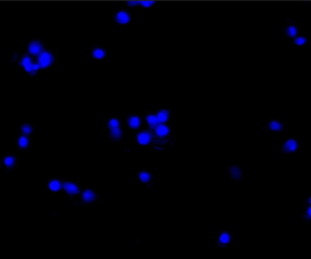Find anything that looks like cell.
<instances>
[{
  "label": "cell",
  "mask_w": 311,
  "mask_h": 259,
  "mask_svg": "<svg viewBox=\"0 0 311 259\" xmlns=\"http://www.w3.org/2000/svg\"><path fill=\"white\" fill-rule=\"evenodd\" d=\"M129 3V5L131 6V5H136L137 4V2H128Z\"/></svg>",
  "instance_id": "28"
},
{
  "label": "cell",
  "mask_w": 311,
  "mask_h": 259,
  "mask_svg": "<svg viewBox=\"0 0 311 259\" xmlns=\"http://www.w3.org/2000/svg\"><path fill=\"white\" fill-rule=\"evenodd\" d=\"M82 198L84 201L86 202H90L92 201L94 198H95V195H94V193L90 190H86L82 195Z\"/></svg>",
  "instance_id": "10"
},
{
  "label": "cell",
  "mask_w": 311,
  "mask_h": 259,
  "mask_svg": "<svg viewBox=\"0 0 311 259\" xmlns=\"http://www.w3.org/2000/svg\"><path fill=\"white\" fill-rule=\"evenodd\" d=\"M153 3H154L153 1H141V2H140V4L142 5L143 6H145V7H148V6H151Z\"/></svg>",
  "instance_id": "25"
},
{
  "label": "cell",
  "mask_w": 311,
  "mask_h": 259,
  "mask_svg": "<svg viewBox=\"0 0 311 259\" xmlns=\"http://www.w3.org/2000/svg\"><path fill=\"white\" fill-rule=\"evenodd\" d=\"M167 117H168V113H167V111H166V110L160 111V112H158V114L157 116V118L158 120V123L166 122L167 120Z\"/></svg>",
  "instance_id": "9"
},
{
  "label": "cell",
  "mask_w": 311,
  "mask_h": 259,
  "mask_svg": "<svg viewBox=\"0 0 311 259\" xmlns=\"http://www.w3.org/2000/svg\"><path fill=\"white\" fill-rule=\"evenodd\" d=\"M22 131L25 135H28L30 132H31V127L29 125H24L22 126Z\"/></svg>",
  "instance_id": "23"
},
{
  "label": "cell",
  "mask_w": 311,
  "mask_h": 259,
  "mask_svg": "<svg viewBox=\"0 0 311 259\" xmlns=\"http://www.w3.org/2000/svg\"><path fill=\"white\" fill-rule=\"evenodd\" d=\"M61 187V184L58 181L56 180H54V181H51L49 183V188L52 190V191H58L59 190Z\"/></svg>",
  "instance_id": "13"
},
{
  "label": "cell",
  "mask_w": 311,
  "mask_h": 259,
  "mask_svg": "<svg viewBox=\"0 0 311 259\" xmlns=\"http://www.w3.org/2000/svg\"><path fill=\"white\" fill-rule=\"evenodd\" d=\"M268 126H269L270 129H272V130H274V131H279V130H281V128H282L281 125L278 122H277V121H271L269 123Z\"/></svg>",
  "instance_id": "14"
},
{
  "label": "cell",
  "mask_w": 311,
  "mask_h": 259,
  "mask_svg": "<svg viewBox=\"0 0 311 259\" xmlns=\"http://www.w3.org/2000/svg\"><path fill=\"white\" fill-rule=\"evenodd\" d=\"M41 50H42L41 45L37 41H33L28 45V51L32 55H40L42 53Z\"/></svg>",
  "instance_id": "2"
},
{
  "label": "cell",
  "mask_w": 311,
  "mask_h": 259,
  "mask_svg": "<svg viewBox=\"0 0 311 259\" xmlns=\"http://www.w3.org/2000/svg\"><path fill=\"white\" fill-rule=\"evenodd\" d=\"M63 187H64L65 191L70 194V195H75V194L78 193V188L72 183H65L63 184Z\"/></svg>",
  "instance_id": "4"
},
{
  "label": "cell",
  "mask_w": 311,
  "mask_h": 259,
  "mask_svg": "<svg viewBox=\"0 0 311 259\" xmlns=\"http://www.w3.org/2000/svg\"><path fill=\"white\" fill-rule=\"evenodd\" d=\"M305 42H306V39H305L304 38H302V36H298V38H297L295 39V43H296L297 45H303Z\"/></svg>",
  "instance_id": "24"
},
{
  "label": "cell",
  "mask_w": 311,
  "mask_h": 259,
  "mask_svg": "<svg viewBox=\"0 0 311 259\" xmlns=\"http://www.w3.org/2000/svg\"><path fill=\"white\" fill-rule=\"evenodd\" d=\"M110 135L113 138L115 139H118L121 137V131L119 128H115V129H110Z\"/></svg>",
  "instance_id": "15"
},
{
  "label": "cell",
  "mask_w": 311,
  "mask_h": 259,
  "mask_svg": "<svg viewBox=\"0 0 311 259\" xmlns=\"http://www.w3.org/2000/svg\"><path fill=\"white\" fill-rule=\"evenodd\" d=\"M308 202H309V203H310V204H311V197H310V198L308 199Z\"/></svg>",
  "instance_id": "29"
},
{
  "label": "cell",
  "mask_w": 311,
  "mask_h": 259,
  "mask_svg": "<svg viewBox=\"0 0 311 259\" xmlns=\"http://www.w3.org/2000/svg\"><path fill=\"white\" fill-rule=\"evenodd\" d=\"M18 145L20 147H26L27 145V139L25 136H21L18 140Z\"/></svg>",
  "instance_id": "22"
},
{
  "label": "cell",
  "mask_w": 311,
  "mask_h": 259,
  "mask_svg": "<svg viewBox=\"0 0 311 259\" xmlns=\"http://www.w3.org/2000/svg\"><path fill=\"white\" fill-rule=\"evenodd\" d=\"M296 148H297V143L293 139L288 140L283 145V149L286 152H293L296 150Z\"/></svg>",
  "instance_id": "5"
},
{
  "label": "cell",
  "mask_w": 311,
  "mask_h": 259,
  "mask_svg": "<svg viewBox=\"0 0 311 259\" xmlns=\"http://www.w3.org/2000/svg\"><path fill=\"white\" fill-rule=\"evenodd\" d=\"M22 65H23L24 68L26 69V71H27V72H32V64H31V62H30L29 57H25L23 58V60H22Z\"/></svg>",
  "instance_id": "12"
},
{
  "label": "cell",
  "mask_w": 311,
  "mask_h": 259,
  "mask_svg": "<svg viewBox=\"0 0 311 259\" xmlns=\"http://www.w3.org/2000/svg\"><path fill=\"white\" fill-rule=\"evenodd\" d=\"M150 139H151V136L147 132H143V133H139L137 136V141L140 145H147L150 142Z\"/></svg>",
  "instance_id": "3"
},
{
  "label": "cell",
  "mask_w": 311,
  "mask_h": 259,
  "mask_svg": "<svg viewBox=\"0 0 311 259\" xmlns=\"http://www.w3.org/2000/svg\"><path fill=\"white\" fill-rule=\"evenodd\" d=\"M108 127L110 129H115V128H118V121L117 119H111L110 121L108 122Z\"/></svg>",
  "instance_id": "19"
},
{
  "label": "cell",
  "mask_w": 311,
  "mask_h": 259,
  "mask_svg": "<svg viewBox=\"0 0 311 259\" xmlns=\"http://www.w3.org/2000/svg\"><path fill=\"white\" fill-rule=\"evenodd\" d=\"M14 161L15 160H14V158L12 156H7V157H6V158H5L4 163H5V165L6 166H11L14 164Z\"/></svg>",
  "instance_id": "21"
},
{
  "label": "cell",
  "mask_w": 311,
  "mask_h": 259,
  "mask_svg": "<svg viewBox=\"0 0 311 259\" xmlns=\"http://www.w3.org/2000/svg\"><path fill=\"white\" fill-rule=\"evenodd\" d=\"M219 240H220V242L223 243V244L228 243V242L229 241V236H228L227 233H223V234L220 236Z\"/></svg>",
  "instance_id": "20"
},
{
  "label": "cell",
  "mask_w": 311,
  "mask_h": 259,
  "mask_svg": "<svg viewBox=\"0 0 311 259\" xmlns=\"http://www.w3.org/2000/svg\"><path fill=\"white\" fill-rule=\"evenodd\" d=\"M139 178L142 182L146 183V182H147L150 179V175L147 173H146V172H142V173L139 174Z\"/></svg>",
  "instance_id": "18"
},
{
  "label": "cell",
  "mask_w": 311,
  "mask_h": 259,
  "mask_svg": "<svg viewBox=\"0 0 311 259\" xmlns=\"http://www.w3.org/2000/svg\"><path fill=\"white\" fill-rule=\"evenodd\" d=\"M40 67H39V65L38 64H34V65H32V74H34V72L35 71H36L37 69H38Z\"/></svg>",
  "instance_id": "26"
},
{
  "label": "cell",
  "mask_w": 311,
  "mask_h": 259,
  "mask_svg": "<svg viewBox=\"0 0 311 259\" xmlns=\"http://www.w3.org/2000/svg\"><path fill=\"white\" fill-rule=\"evenodd\" d=\"M286 32H287V34H288L289 36H295V35H296V33H297V29H296L295 26H288V28L286 29Z\"/></svg>",
  "instance_id": "17"
},
{
  "label": "cell",
  "mask_w": 311,
  "mask_h": 259,
  "mask_svg": "<svg viewBox=\"0 0 311 259\" xmlns=\"http://www.w3.org/2000/svg\"><path fill=\"white\" fill-rule=\"evenodd\" d=\"M147 122L148 123V125L150 126V127H157V126L159 125L157 116H153V115H150V116H147Z\"/></svg>",
  "instance_id": "8"
},
{
  "label": "cell",
  "mask_w": 311,
  "mask_h": 259,
  "mask_svg": "<svg viewBox=\"0 0 311 259\" xmlns=\"http://www.w3.org/2000/svg\"><path fill=\"white\" fill-rule=\"evenodd\" d=\"M140 121L137 116H132L128 119V125L131 128H137L139 126Z\"/></svg>",
  "instance_id": "11"
},
{
  "label": "cell",
  "mask_w": 311,
  "mask_h": 259,
  "mask_svg": "<svg viewBox=\"0 0 311 259\" xmlns=\"http://www.w3.org/2000/svg\"><path fill=\"white\" fill-rule=\"evenodd\" d=\"M307 216L311 218V206L307 209Z\"/></svg>",
  "instance_id": "27"
},
{
  "label": "cell",
  "mask_w": 311,
  "mask_h": 259,
  "mask_svg": "<svg viewBox=\"0 0 311 259\" xmlns=\"http://www.w3.org/2000/svg\"><path fill=\"white\" fill-rule=\"evenodd\" d=\"M93 55H94V57H96L97 59H100V58H102L104 57V55H105V53H104V51L102 49L97 48V49H95L93 51Z\"/></svg>",
  "instance_id": "16"
},
{
  "label": "cell",
  "mask_w": 311,
  "mask_h": 259,
  "mask_svg": "<svg viewBox=\"0 0 311 259\" xmlns=\"http://www.w3.org/2000/svg\"><path fill=\"white\" fill-rule=\"evenodd\" d=\"M117 21L119 24H127L129 21V16L126 12L120 11L117 15Z\"/></svg>",
  "instance_id": "6"
},
{
  "label": "cell",
  "mask_w": 311,
  "mask_h": 259,
  "mask_svg": "<svg viewBox=\"0 0 311 259\" xmlns=\"http://www.w3.org/2000/svg\"><path fill=\"white\" fill-rule=\"evenodd\" d=\"M168 133V128L162 125V124H159L158 126H157L156 127V134L158 136H165L166 135H167Z\"/></svg>",
  "instance_id": "7"
},
{
  "label": "cell",
  "mask_w": 311,
  "mask_h": 259,
  "mask_svg": "<svg viewBox=\"0 0 311 259\" xmlns=\"http://www.w3.org/2000/svg\"><path fill=\"white\" fill-rule=\"evenodd\" d=\"M37 61H38L39 67L42 68H45L46 67H48L49 65L52 63L53 61V57L52 55L48 53V52H42L40 55H38V57H37Z\"/></svg>",
  "instance_id": "1"
}]
</instances>
